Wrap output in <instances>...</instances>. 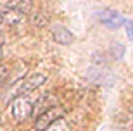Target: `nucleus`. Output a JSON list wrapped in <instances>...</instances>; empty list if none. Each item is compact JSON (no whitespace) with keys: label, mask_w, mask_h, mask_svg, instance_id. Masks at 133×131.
Masks as SVG:
<instances>
[{"label":"nucleus","mask_w":133,"mask_h":131,"mask_svg":"<svg viewBox=\"0 0 133 131\" xmlns=\"http://www.w3.org/2000/svg\"><path fill=\"white\" fill-rule=\"evenodd\" d=\"M66 116V109L62 105H52L49 109H45L43 112H40L38 117H36V121H35V129L36 131H45L47 128H50L54 122L61 121V119H64Z\"/></svg>","instance_id":"f257e3e1"},{"label":"nucleus","mask_w":133,"mask_h":131,"mask_svg":"<svg viewBox=\"0 0 133 131\" xmlns=\"http://www.w3.org/2000/svg\"><path fill=\"white\" fill-rule=\"evenodd\" d=\"M10 112H12V117L17 122H23L26 119H30L33 116V104L28 98V95L14 97V100L10 104Z\"/></svg>","instance_id":"f03ea898"},{"label":"nucleus","mask_w":133,"mask_h":131,"mask_svg":"<svg viewBox=\"0 0 133 131\" xmlns=\"http://www.w3.org/2000/svg\"><path fill=\"white\" fill-rule=\"evenodd\" d=\"M47 81V76L42 73H35L31 74V76H28L26 79H23V81L16 86V97H19V95H28V93H31L33 90H36V88H40L43 83Z\"/></svg>","instance_id":"7ed1b4c3"},{"label":"nucleus","mask_w":133,"mask_h":131,"mask_svg":"<svg viewBox=\"0 0 133 131\" xmlns=\"http://www.w3.org/2000/svg\"><path fill=\"white\" fill-rule=\"evenodd\" d=\"M97 19L111 29H118V28H121V26H124V23H126L124 16L119 14L118 10H112V9L99 10V12H97Z\"/></svg>","instance_id":"20e7f679"},{"label":"nucleus","mask_w":133,"mask_h":131,"mask_svg":"<svg viewBox=\"0 0 133 131\" xmlns=\"http://www.w3.org/2000/svg\"><path fill=\"white\" fill-rule=\"evenodd\" d=\"M52 38H54L59 45H71V43H74V35L62 24L52 26Z\"/></svg>","instance_id":"39448f33"},{"label":"nucleus","mask_w":133,"mask_h":131,"mask_svg":"<svg viewBox=\"0 0 133 131\" xmlns=\"http://www.w3.org/2000/svg\"><path fill=\"white\" fill-rule=\"evenodd\" d=\"M26 16L19 14L17 10H12V9H7V7H4V9L0 10V21L4 23V24H10V26H16V24H21L23 21H24Z\"/></svg>","instance_id":"423d86ee"},{"label":"nucleus","mask_w":133,"mask_h":131,"mask_svg":"<svg viewBox=\"0 0 133 131\" xmlns=\"http://www.w3.org/2000/svg\"><path fill=\"white\" fill-rule=\"evenodd\" d=\"M7 9L17 10L19 14L26 16V14H30L31 9H33V0H9L7 2Z\"/></svg>","instance_id":"0eeeda50"},{"label":"nucleus","mask_w":133,"mask_h":131,"mask_svg":"<svg viewBox=\"0 0 133 131\" xmlns=\"http://www.w3.org/2000/svg\"><path fill=\"white\" fill-rule=\"evenodd\" d=\"M55 97L52 95V92H49V93H45L43 97H40L38 100H36V104H33V114L35 112H43L45 109H49V107H52V105H55Z\"/></svg>","instance_id":"6e6552de"},{"label":"nucleus","mask_w":133,"mask_h":131,"mask_svg":"<svg viewBox=\"0 0 133 131\" xmlns=\"http://www.w3.org/2000/svg\"><path fill=\"white\" fill-rule=\"evenodd\" d=\"M45 131H73V129H71V124L66 119H61V121L54 122L50 128H47Z\"/></svg>","instance_id":"1a4fd4ad"},{"label":"nucleus","mask_w":133,"mask_h":131,"mask_svg":"<svg viewBox=\"0 0 133 131\" xmlns=\"http://www.w3.org/2000/svg\"><path fill=\"white\" fill-rule=\"evenodd\" d=\"M7 79H9V67L0 64V86H2Z\"/></svg>","instance_id":"9d476101"},{"label":"nucleus","mask_w":133,"mask_h":131,"mask_svg":"<svg viewBox=\"0 0 133 131\" xmlns=\"http://www.w3.org/2000/svg\"><path fill=\"white\" fill-rule=\"evenodd\" d=\"M124 29H126V36H128V40L133 43V21H126V23H124Z\"/></svg>","instance_id":"9b49d317"},{"label":"nucleus","mask_w":133,"mask_h":131,"mask_svg":"<svg viewBox=\"0 0 133 131\" xmlns=\"http://www.w3.org/2000/svg\"><path fill=\"white\" fill-rule=\"evenodd\" d=\"M2 55H4V49H2V45H0V59H2Z\"/></svg>","instance_id":"f8f14e48"}]
</instances>
